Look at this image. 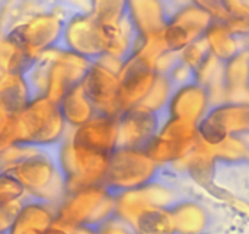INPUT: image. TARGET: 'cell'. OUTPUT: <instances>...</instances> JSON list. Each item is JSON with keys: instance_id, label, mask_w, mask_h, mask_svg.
<instances>
[{"instance_id": "1", "label": "cell", "mask_w": 249, "mask_h": 234, "mask_svg": "<svg viewBox=\"0 0 249 234\" xmlns=\"http://www.w3.org/2000/svg\"><path fill=\"white\" fill-rule=\"evenodd\" d=\"M72 128L66 125L59 105L47 98L31 102L13 117V144L50 145L68 138Z\"/></svg>"}, {"instance_id": "2", "label": "cell", "mask_w": 249, "mask_h": 234, "mask_svg": "<svg viewBox=\"0 0 249 234\" xmlns=\"http://www.w3.org/2000/svg\"><path fill=\"white\" fill-rule=\"evenodd\" d=\"M115 215V199L102 185L70 193L59 205L55 226L62 229L85 226L98 229Z\"/></svg>"}, {"instance_id": "3", "label": "cell", "mask_w": 249, "mask_h": 234, "mask_svg": "<svg viewBox=\"0 0 249 234\" xmlns=\"http://www.w3.org/2000/svg\"><path fill=\"white\" fill-rule=\"evenodd\" d=\"M158 167L159 165L144 151L116 149L109 156L102 187L112 199H116L124 193L140 189L153 182Z\"/></svg>"}, {"instance_id": "4", "label": "cell", "mask_w": 249, "mask_h": 234, "mask_svg": "<svg viewBox=\"0 0 249 234\" xmlns=\"http://www.w3.org/2000/svg\"><path fill=\"white\" fill-rule=\"evenodd\" d=\"M109 156L110 154L75 144L69 134L62 143L59 154L60 169L65 178L68 194L102 185L107 171Z\"/></svg>"}, {"instance_id": "5", "label": "cell", "mask_w": 249, "mask_h": 234, "mask_svg": "<svg viewBox=\"0 0 249 234\" xmlns=\"http://www.w3.org/2000/svg\"><path fill=\"white\" fill-rule=\"evenodd\" d=\"M55 50L71 52L94 64L107 52V33L92 11L77 14L66 21Z\"/></svg>"}, {"instance_id": "6", "label": "cell", "mask_w": 249, "mask_h": 234, "mask_svg": "<svg viewBox=\"0 0 249 234\" xmlns=\"http://www.w3.org/2000/svg\"><path fill=\"white\" fill-rule=\"evenodd\" d=\"M170 120L169 110L155 112L142 106L126 110L117 118L116 149L145 151Z\"/></svg>"}, {"instance_id": "7", "label": "cell", "mask_w": 249, "mask_h": 234, "mask_svg": "<svg viewBox=\"0 0 249 234\" xmlns=\"http://www.w3.org/2000/svg\"><path fill=\"white\" fill-rule=\"evenodd\" d=\"M213 22L212 15L197 1H187L170 21L164 32L169 51L181 52L188 45L204 38Z\"/></svg>"}, {"instance_id": "8", "label": "cell", "mask_w": 249, "mask_h": 234, "mask_svg": "<svg viewBox=\"0 0 249 234\" xmlns=\"http://www.w3.org/2000/svg\"><path fill=\"white\" fill-rule=\"evenodd\" d=\"M186 4L187 1L133 0L127 1V8L136 28L145 39L164 34L170 21Z\"/></svg>"}, {"instance_id": "9", "label": "cell", "mask_w": 249, "mask_h": 234, "mask_svg": "<svg viewBox=\"0 0 249 234\" xmlns=\"http://www.w3.org/2000/svg\"><path fill=\"white\" fill-rule=\"evenodd\" d=\"M157 72L152 66L133 56L119 73V102L121 111L140 106L154 84Z\"/></svg>"}, {"instance_id": "10", "label": "cell", "mask_w": 249, "mask_h": 234, "mask_svg": "<svg viewBox=\"0 0 249 234\" xmlns=\"http://www.w3.org/2000/svg\"><path fill=\"white\" fill-rule=\"evenodd\" d=\"M82 85L98 114L119 118L122 114L119 102V75L95 63Z\"/></svg>"}, {"instance_id": "11", "label": "cell", "mask_w": 249, "mask_h": 234, "mask_svg": "<svg viewBox=\"0 0 249 234\" xmlns=\"http://www.w3.org/2000/svg\"><path fill=\"white\" fill-rule=\"evenodd\" d=\"M93 63L71 52H59L52 65L49 84L45 98L59 104L72 88L81 84L89 72Z\"/></svg>"}, {"instance_id": "12", "label": "cell", "mask_w": 249, "mask_h": 234, "mask_svg": "<svg viewBox=\"0 0 249 234\" xmlns=\"http://www.w3.org/2000/svg\"><path fill=\"white\" fill-rule=\"evenodd\" d=\"M208 192L198 187L193 197L175 204L169 210L175 234H207L212 223V214L208 209Z\"/></svg>"}, {"instance_id": "13", "label": "cell", "mask_w": 249, "mask_h": 234, "mask_svg": "<svg viewBox=\"0 0 249 234\" xmlns=\"http://www.w3.org/2000/svg\"><path fill=\"white\" fill-rule=\"evenodd\" d=\"M212 109L207 89L200 83L186 85L172 94L169 102L170 118L197 126Z\"/></svg>"}, {"instance_id": "14", "label": "cell", "mask_w": 249, "mask_h": 234, "mask_svg": "<svg viewBox=\"0 0 249 234\" xmlns=\"http://www.w3.org/2000/svg\"><path fill=\"white\" fill-rule=\"evenodd\" d=\"M71 142L95 151L111 154L116 149L117 118L97 115L70 133Z\"/></svg>"}, {"instance_id": "15", "label": "cell", "mask_w": 249, "mask_h": 234, "mask_svg": "<svg viewBox=\"0 0 249 234\" xmlns=\"http://www.w3.org/2000/svg\"><path fill=\"white\" fill-rule=\"evenodd\" d=\"M31 104L22 75L0 73V115L13 118Z\"/></svg>"}, {"instance_id": "16", "label": "cell", "mask_w": 249, "mask_h": 234, "mask_svg": "<svg viewBox=\"0 0 249 234\" xmlns=\"http://www.w3.org/2000/svg\"><path fill=\"white\" fill-rule=\"evenodd\" d=\"M57 105L66 125L72 130L86 125L99 115L88 98L82 83L72 88Z\"/></svg>"}, {"instance_id": "17", "label": "cell", "mask_w": 249, "mask_h": 234, "mask_svg": "<svg viewBox=\"0 0 249 234\" xmlns=\"http://www.w3.org/2000/svg\"><path fill=\"white\" fill-rule=\"evenodd\" d=\"M33 59L18 39L0 32V73L22 75Z\"/></svg>"}, {"instance_id": "18", "label": "cell", "mask_w": 249, "mask_h": 234, "mask_svg": "<svg viewBox=\"0 0 249 234\" xmlns=\"http://www.w3.org/2000/svg\"><path fill=\"white\" fill-rule=\"evenodd\" d=\"M136 234H175L171 215L158 207H147L131 221Z\"/></svg>"}, {"instance_id": "19", "label": "cell", "mask_w": 249, "mask_h": 234, "mask_svg": "<svg viewBox=\"0 0 249 234\" xmlns=\"http://www.w3.org/2000/svg\"><path fill=\"white\" fill-rule=\"evenodd\" d=\"M171 97V87H170L167 78L164 75L157 73L152 89L149 90L148 95L140 106L155 112L165 111V110H169V102Z\"/></svg>"}, {"instance_id": "20", "label": "cell", "mask_w": 249, "mask_h": 234, "mask_svg": "<svg viewBox=\"0 0 249 234\" xmlns=\"http://www.w3.org/2000/svg\"><path fill=\"white\" fill-rule=\"evenodd\" d=\"M164 76L167 78V81H169L172 94H174L176 90L186 87V85H190L198 82L196 71L193 70V68H191L187 64H184L183 61H182L181 56H179V59L177 60V63L175 64Z\"/></svg>"}, {"instance_id": "21", "label": "cell", "mask_w": 249, "mask_h": 234, "mask_svg": "<svg viewBox=\"0 0 249 234\" xmlns=\"http://www.w3.org/2000/svg\"><path fill=\"white\" fill-rule=\"evenodd\" d=\"M25 188L8 172H0V209L23 199Z\"/></svg>"}, {"instance_id": "22", "label": "cell", "mask_w": 249, "mask_h": 234, "mask_svg": "<svg viewBox=\"0 0 249 234\" xmlns=\"http://www.w3.org/2000/svg\"><path fill=\"white\" fill-rule=\"evenodd\" d=\"M179 54H181L182 61L184 64H187L191 68H193L196 71V73H197L198 68L203 65V63L207 60L212 52H210L209 45H208L207 39L204 37L202 39L195 42L193 44L188 45Z\"/></svg>"}, {"instance_id": "23", "label": "cell", "mask_w": 249, "mask_h": 234, "mask_svg": "<svg viewBox=\"0 0 249 234\" xmlns=\"http://www.w3.org/2000/svg\"><path fill=\"white\" fill-rule=\"evenodd\" d=\"M98 234H136V232L130 224L114 215L98 229Z\"/></svg>"}, {"instance_id": "24", "label": "cell", "mask_w": 249, "mask_h": 234, "mask_svg": "<svg viewBox=\"0 0 249 234\" xmlns=\"http://www.w3.org/2000/svg\"><path fill=\"white\" fill-rule=\"evenodd\" d=\"M3 149H5V148H3V147H1V145H0V151H1V150H3Z\"/></svg>"}, {"instance_id": "25", "label": "cell", "mask_w": 249, "mask_h": 234, "mask_svg": "<svg viewBox=\"0 0 249 234\" xmlns=\"http://www.w3.org/2000/svg\"><path fill=\"white\" fill-rule=\"evenodd\" d=\"M0 234H5V233H0Z\"/></svg>"}]
</instances>
